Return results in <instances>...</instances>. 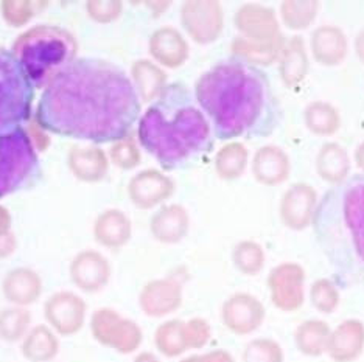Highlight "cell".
<instances>
[{
    "instance_id": "6da1fadb",
    "label": "cell",
    "mask_w": 364,
    "mask_h": 362,
    "mask_svg": "<svg viewBox=\"0 0 364 362\" xmlns=\"http://www.w3.org/2000/svg\"><path fill=\"white\" fill-rule=\"evenodd\" d=\"M140 109L142 102L123 69L81 57L44 87L36 117L41 128L56 136L109 143L129 137Z\"/></svg>"
},
{
    "instance_id": "7a4b0ae2",
    "label": "cell",
    "mask_w": 364,
    "mask_h": 362,
    "mask_svg": "<svg viewBox=\"0 0 364 362\" xmlns=\"http://www.w3.org/2000/svg\"><path fill=\"white\" fill-rule=\"evenodd\" d=\"M195 100L220 140L274 133L282 109L267 73L237 57L215 64L196 79Z\"/></svg>"
},
{
    "instance_id": "3957f363",
    "label": "cell",
    "mask_w": 364,
    "mask_h": 362,
    "mask_svg": "<svg viewBox=\"0 0 364 362\" xmlns=\"http://www.w3.org/2000/svg\"><path fill=\"white\" fill-rule=\"evenodd\" d=\"M137 138L140 146L168 171L200 159L213 143L208 117L182 83L168 84L148 106L139 119Z\"/></svg>"
},
{
    "instance_id": "277c9868",
    "label": "cell",
    "mask_w": 364,
    "mask_h": 362,
    "mask_svg": "<svg viewBox=\"0 0 364 362\" xmlns=\"http://www.w3.org/2000/svg\"><path fill=\"white\" fill-rule=\"evenodd\" d=\"M313 227L338 268L364 266V175L352 176L322 196Z\"/></svg>"
},
{
    "instance_id": "5b68a950",
    "label": "cell",
    "mask_w": 364,
    "mask_h": 362,
    "mask_svg": "<svg viewBox=\"0 0 364 362\" xmlns=\"http://www.w3.org/2000/svg\"><path fill=\"white\" fill-rule=\"evenodd\" d=\"M77 40L69 31L53 26H39L23 33L13 45L31 84L46 87L65 65L73 61Z\"/></svg>"
},
{
    "instance_id": "8992f818",
    "label": "cell",
    "mask_w": 364,
    "mask_h": 362,
    "mask_svg": "<svg viewBox=\"0 0 364 362\" xmlns=\"http://www.w3.org/2000/svg\"><path fill=\"white\" fill-rule=\"evenodd\" d=\"M35 86L13 52L0 47V134L30 119Z\"/></svg>"
},
{
    "instance_id": "52a82bcc",
    "label": "cell",
    "mask_w": 364,
    "mask_h": 362,
    "mask_svg": "<svg viewBox=\"0 0 364 362\" xmlns=\"http://www.w3.org/2000/svg\"><path fill=\"white\" fill-rule=\"evenodd\" d=\"M38 171V151L26 128L0 134V197L30 184Z\"/></svg>"
},
{
    "instance_id": "ba28073f",
    "label": "cell",
    "mask_w": 364,
    "mask_h": 362,
    "mask_svg": "<svg viewBox=\"0 0 364 362\" xmlns=\"http://www.w3.org/2000/svg\"><path fill=\"white\" fill-rule=\"evenodd\" d=\"M90 331L94 339L122 355H131L139 350L144 333L134 320L120 316L111 308L97 309L90 319Z\"/></svg>"
},
{
    "instance_id": "9c48e42d",
    "label": "cell",
    "mask_w": 364,
    "mask_h": 362,
    "mask_svg": "<svg viewBox=\"0 0 364 362\" xmlns=\"http://www.w3.org/2000/svg\"><path fill=\"white\" fill-rule=\"evenodd\" d=\"M181 23L196 44H212L225 28V11L213 0H188L181 6Z\"/></svg>"
},
{
    "instance_id": "30bf717a",
    "label": "cell",
    "mask_w": 364,
    "mask_h": 362,
    "mask_svg": "<svg viewBox=\"0 0 364 362\" xmlns=\"http://www.w3.org/2000/svg\"><path fill=\"white\" fill-rule=\"evenodd\" d=\"M305 269L294 261L274 266L268 274V291L271 303L284 312H294L305 302Z\"/></svg>"
},
{
    "instance_id": "8fae6325",
    "label": "cell",
    "mask_w": 364,
    "mask_h": 362,
    "mask_svg": "<svg viewBox=\"0 0 364 362\" xmlns=\"http://www.w3.org/2000/svg\"><path fill=\"white\" fill-rule=\"evenodd\" d=\"M318 204L316 188L307 182H294L280 197L279 218L287 229L301 232L313 226Z\"/></svg>"
},
{
    "instance_id": "7c38bea8",
    "label": "cell",
    "mask_w": 364,
    "mask_h": 362,
    "mask_svg": "<svg viewBox=\"0 0 364 362\" xmlns=\"http://www.w3.org/2000/svg\"><path fill=\"white\" fill-rule=\"evenodd\" d=\"M267 319V308L260 299L250 292H235L221 307V320L228 330L237 336L257 331Z\"/></svg>"
},
{
    "instance_id": "4fadbf2b",
    "label": "cell",
    "mask_w": 364,
    "mask_h": 362,
    "mask_svg": "<svg viewBox=\"0 0 364 362\" xmlns=\"http://www.w3.org/2000/svg\"><path fill=\"white\" fill-rule=\"evenodd\" d=\"M87 305L78 294L55 292L44 305V317L56 334L72 336L81 331L86 322Z\"/></svg>"
},
{
    "instance_id": "5bb4252c",
    "label": "cell",
    "mask_w": 364,
    "mask_h": 362,
    "mask_svg": "<svg viewBox=\"0 0 364 362\" xmlns=\"http://www.w3.org/2000/svg\"><path fill=\"white\" fill-rule=\"evenodd\" d=\"M234 26L240 33L238 36L255 43H268L284 36L276 10L260 4L240 6L234 16Z\"/></svg>"
},
{
    "instance_id": "9a60e30c",
    "label": "cell",
    "mask_w": 364,
    "mask_h": 362,
    "mask_svg": "<svg viewBox=\"0 0 364 362\" xmlns=\"http://www.w3.org/2000/svg\"><path fill=\"white\" fill-rule=\"evenodd\" d=\"M175 182L165 172L144 170L129 180L128 194L136 207L148 210L161 205L175 193Z\"/></svg>"
},
{
    "instance_id": "2e32d148",
    "label": "cell",
    "mask_w": 364,
    "mask_h": 362,
    "mask_svg": "<svg viewBox=\"0 0 364 362\" xmlns=\"http://www.w3.org/2000/svg\"><path fill=\"white\" fill-rule=\"evenodd\" d=\"M139 305L150 317L171 314L182 305V283L173 277L151 280L140 291Z\"/></svg>"
},
{
    "instance_id": "e0dca14e",
    "label": "cell",
    "mask_w": 364,
    "mask_h": 362,
    "mask_svg": "<svg viewBox=\"0 0 364 362\" xmlns=\"http://www.w3.org/2000/svg\"><path fill=\"white\" fill-rule=\"evenodd\" d=\"M251 171L263 187L282 185L291 176V158L279 145H263L252 155Z\"/></svg>"
},
{
    "instance_id": "ac0fdd59",
    "label": "cell",
    "mask_w": 364,
    "mask_h": 362,
    "mask_svg": "<svg viewBox=\"0 0 364 362\" xmlns=\"http://www.w3.org/2000/svg\"><path fill=\"white\" fill-rule=\"evenodd\" d=\"M70 280L82 292H98L109 283L112 269L109 261L95 251H82L70 263Z\"/></svg>"
},
{
    "instance_id": "d6986e66",
    "label": "cell",
    "mask_w": 364,
    "mask_h": 362,
    "mask_svg": "<svg viewBox=\"0 0 364 362\" xmlns=\"http://www.w3.org/2000/svg\"><path fill=\"white\" fill-rule=\"evenodd\" d=\"M310 52L313 60L324 67L343 64L349 53V40L343 28L333 23H324L310 35Z\"/></svg>"
},
{
    "instance_id": "ffe728a7",
    "label": "cell",
    "mask_w": 364,
    "mask_h": 362,
    "mask_svg": "<svg viewBox=\"0 0 364 362\" xmlns=\"http://www.w3.org/2000/svg\"><path fill=\"white\" fill-rule=\"evenodd\" d=\"M148 50L153 60L167 69H178L186 64L190 47L186 38L173 27L157 28L148 43Z\"/></svg>"
},
{
    "instance_id": "44dd1931",
    "label": "cell",
    "mask_w": 364,
    "mask_h": 362,
    "mask_svg": "<svg viewBox=\"0 0 364 362\" xmlns=\"http://www.w3.org/2000/svg\"><path fill=\"white\" fill-rule=\"evenodd\" d=\"M277 67L280 81L285 87L293 89L304 83L310 70V56L302 36L294 35L287 39L277 61Z\"/></svg>"
},
{
    "instance_id": "7402d4cb",
    "label": "cell",
    "mask_w": 364,
    "mask_h": 362,
    "mask_svg": "<svg viewBox=\"0 0 364 362\" xmlns=\"http://www.w3.org/2000/svg\"><path fill=\"white\" fill-rule=\"evenodd\" d=\"M364 349V325L357 319H347L330 333L327 355L335 362H352Z\"/></svg>"
},
{
    "instance_id": "603a6c76",
    "label": "cell",
    "mask_w": 364,
    "mask_h": 362,
    "mask_svg": "<svg viewBox=\"0 0 364 362\" xmlns=\"http://www.w3.org/2000/svg\"><path fill=\"white\" fill-rule=\"evenodd\" d=\"M190 229L188 212L179 204L164 205L151 216L150 230L154 240L164 244H176L184 240Z\"/></svg>"
},
{
    "instance_id": "cb8c5ba5",
    "label": "cell",
    "mask_w": 364,
    "mask_h": 362,
    "mask_svg": "<svg viewBox=\"0 0 364 362\" xmlns=\"http://www.w3.org/2000/svg\"><path fill=\"white\" fill-rule=\"evenodd\" d=\"M352 162L343 145L336 142H327L319 148L314 159V170L318 176L330 185H339L349 179Z\"/></svg>"
},
{
    "instance_id": "d4e9b609",
    "label": "cell",
    "mask_w": 364,
    "mask_h": 362,
    "mask_svg": "<svg viewBox=\"0 0 364 362\" xmlns=\"http://www.w3.org/2000/svg\"><path fill=\"white\" fill-rule=\"evenodd\" d=\"M285 43V36H280L274 40H268V43H255V40L237 36L232 40V44H230V53H232V57L255 65L259 69L269 67V65L279 61Z\"/></svg>"
},
{
    "instance_id": "484cf974",
    "label": "cell",
    "mask_w": 364,
    "mask_h": 362,
    "mask_svg": "<svg viewBox=\"0 0 364 362\" xmlns=\"http://www.w3.org/2000/svg\"><path fill=\"white\" fill-rule=\"evenodd\" d=\"M4 292L8 300L16 303L19 308H26L41 297L43 280L33 269L18 268L5 277Z\"/></svg>"
},
{
    "instance_id": "4316f807",
    "label": "cell",
    "mask_w": 364,
    "mask_h": 362,
    "mask_svg": "<svg viewBox=\"0 0 364 362\" xmlns=\"http://www.w3.org/2000/svg\"><path fill=\"white\" fill-rule=\"evenodd\" d=\"M131 221L125 213L111 209L106 210L103 215L97 219L94 234L97 243L107 249H120L131 238Z\"/></svg>"
},
{
    "instance_id": "83f0119b",
    "label": "cell",
    "mask_w": 364,
    "mask_h": 362,
    "mask_svg": "<svg viewBox=\"0 0 364 362\" xmlns=\"http://www.w3.org/2000/svg\"><path fill=\"white\" fill-rule=\"evenodd\" d=\"M132 84L140 102H154L167 87V73L150 60H139L131 69Z\"/></svg>"
},
{
    "instance_id": "f1b7e54d",
    "label": "cell",
    "mask_w": 364,
    "mask_h": 362,
    "mask_svg": "<svg viewBox=\"0 0 364 362\" xmlns=\"http://www.w3.org/2000/svg\"><path fill=\"white\" fill-rule=\"evenodd\" d=\"M304 125L313 136L332 137L341 129L343 117L335 104L324 100H316L305 106Z\"/></svg>"
},
{
    "instance_id": "f546056e",
    "label": "cell",
    "mask_w": 364,
    "mask_h": 362,
    "mask_svg": "<svg viewBox=\"0 0 364 362\" xmlns=\"http://www.w3.org/2000/svg\"><path fill=\"white\" fill-rule=\"evenodd\" d=\"M21 351L30 362H50L60 353V341L50 327L36 325L23 337Z\"/></svg>"
},
{
    "instance_id": "4dcf8cb0",
    "label": "cell",
    "mask_w": 364,
    "mask_h": 362,
    "mask_svg": "<svg viewBox=\"0 0 364 362\" xmlns=\"http://www.w3.org/2000/svg\"><path fill=\"white\" fill-rule=\"evenodd\" d=\"M332 328L321 319H309L297 325L294 331L296 349L302 355L310 358H318L327 353V345Z\"/></svg>"
},
{
    "instance_id": "1f68e13d",
    "label": "cell",
    "mask_w": 364,
    "mask_h": 362,
    "mask_svg": "<svg viewBox=\"0 0 364 362\" xmlns=\"http://www.w3.org/2000/svg\"><path fill=\"white\" fill-rule=\"evenodd\" d=\"M69 167L73 175L86 182H97L107 171V158L98 148H72Z\"/></svg>"
},
{
    "instance_id": "d6a6232c",
    "label": "cell",
    "mask_w": 364,
    "mask_h": 362,
    "mask_svg": "<svg viewBox=\"0 0 364 362\" xmlns=\"http://www.w3.org/2000/svg\"><path fill=\"white\" fill-rule=\"evenodd\" d=\"M250 165V151L242 142H228L215 155V171L225 180H235Z\"/></svg>"
},
{
    "instance_id": "836d02e7",
    "label": "cell",
    "mask_w": 364,
    "mask_h": 362,
    "mask_svg": "<svg viewBox=\"0 0 364 362\" xmlns=\"http://www.w3.org/2000/svg\"><path fill=\"white\" fill-rule=\"evenodd\" d=\"M319 8L316 0H284L279 6V21L288 30L304 31L316 21Z\"/></svg>"
},
{
    "instance_id": "e575fe53",
    "label": "cell",
    "mask_w": 364,
    "mask_h": 362,
    "mask_svg": "<svg viewBox=\"0 0 364 362\" xmlns=\"http://www.w3.org/2000/svg\"><path fill=\"white\" fill-rule=\"evenodd\" d=\"M154 345L165 358H178L188 350L186 322L179 319L167 320L157 327L154 333Z\"/></svg>"
},
{
    "instance_id": "d590c367",
    "label": "cell",
    "mask_w": 364,
    "mask_h": 362,
    "mask_svg": "<svg viewBox=\"0 0 364 362\" xmlns=\"http://www.w3.org/2000/svg\"><path fill=\"white\" fill-rule=\"evenodd\" d=\"M232 263L240 274L255 277L267 265V253L257 241L243 240L235 244L232 251Z\"/></svg>"
},
{
    "instance_id": "8d00e7d4",
    "label": "cell",
    "mask_w": 364,
    "mask_h": 362,
    "mask_svg": "<svg viewBox=\"0 0 364 362\" xmlns=\"http://www.w3.org/2000/svg\"><path fill=\"white\" fill-rule=\"evenodd\" d=\"M31 316L26 308L5 309L0 314V336L6 341H23L30 331Z\"/></svg>"
},
{
    "instance_id": "74e56055",
    "label": "cell",
    "mask_w": 364,
    "mask_h": 362,
    "mask_svg": "<svg viewBox=\"0 0 364 362\" xmlns=\"http://www.w3.org/2000/svg\"><path fill=\"white\" fill-rule=\"evenodd\" d=\"M310 302L321 314H332L339 307L341 295L332 280L318 278L310 286Z\"/></svg>"
},
{
    "instance_id": "f35d334b",
    "label": "cell",
    "mask_w": 364,
    "mask_h": 362,
    "mask_svg": "<svg viewBox=\"0 0 364 362\" xmlns=\"http://www.w3.org/2000/svg\"><path fill=\"white\" fill-rule=\"evenodd\" d=\"M282 345L269 337H257L245 347L243 362H284Z\"/></svg>"
},
{
    "instance_id": "ab89813d",
    "label": "cell",
    "mask_w": 364,
    "mask_h": 362,
    "mask_svg": "<svg viewBox=\"0 0 364 362\" xmlns=\"http://www.w3.org/2000/svg\"><path fill=\"white\" fill-rule=\"evenodd\" d=\"M111 160L122 170H132L142 160V155L134 140L127 137L111 148Z\"/></svg>"
},
{
    "instance_id": "60d3db41",
    "label": "cell",
    "mask_w": 364,
    "mask_h": 362,
    "mask_svg": "<svg viewBox=\"0 0 364 362\" xmlns=\"http://www.w3.org/2000/svg\"><path fill=\"white\" fill-rule=\"evenodd\" d=\"M186 336H187L188 350L203 349L209 344L212 337L210 325L208 324V320H204L201 317L190 319L186 322Z\"/></svg>"
},
{
    "instance_id": "b9f144b4",
    "label": "cell",
    "mask_w": 364,
    "mask_h": 362,
    "mask_svg": "<svg viewBox=\"0 0 364 362\" xmlns=\"http://www.w3.org/2000/svg\"><path fill=\"white\" fill-rule=\"evenodd\" d=\"M181 362H235L234 356L226 350H213L204 355H193L184 358Z\"/></svg>"
},
{
    "instance_id": "7bdbcfd3",
    "label": "cell",
    "mask_w": 364,
    "mask_h": 362,
    "mask_svg": "<svg viewBox=\"0 0 364 362\" xmlns=\"http://www.w3.org/2000/svg\"><path fill=\"white\" fill-rule=\"evenodd\" d=\"M16 248V241L13 235L8 232L0 235V257H6V255H10Z\"/></svg>"
},
{
    "instance_id": "ee69618b",
    "label": "cell",
    "mask_w": 364,
    "mask_h": 362,
    "mask_svg": "<svg viewBox=\"0 0 364 362\" xmlns=\"http://www.w3.org/2000/svg\"><path fill=\"white\" fill-rule=\"evenodd\" d=\"M355 53H357L358 60L364 64V31L358 33L357 38H355Z\"/></svg>"
},
{
    "instance_id": "f6af8a7d",
    "label": "cell",
    "mask_w": 364,
    "mask_h": 362,
    "mask_svg": "<svg viewBox=\"0 0 364 362\" xmlns=\"http://www.w3.org/2000/svg\"><path fill=\"white\" fill-rule=\"evenodd\" d=\"M132 362H161V359L151 351H142V353H139Z\"/></svg>"
},
{
    "instance_id": "bcb514c9",
    "label": "cell",
    "mask_w": 364,
    "mask_h": 362,
    "mask_svg": "<svg viewBox=\"0 0 364 362\" xmlns=\"http://www.w3.org/2000/svg\"><path fill=\"white\" fill-rule=\"evenodd\" d=\"M8 227H10V216H8V213L0 207V235L8 234Z\"/></svg>"
},
{
    "instance_id": "7dc6e473",
    "label": "cell",
    "mask_w": 364,
    "mask_h": 362,
    "mask_svg": "<svg viewBox=\"0 0 364 362\" xmlns=\"http://www.w3.org/2000/svg\"><path fill=\"white\" fill-rule=\"evenodd\" d=\"M355 163H357V167L363 171L364 175V143H361L357 150H355Z\"/></svg>"
}]
</instances>
